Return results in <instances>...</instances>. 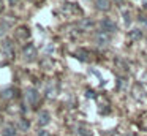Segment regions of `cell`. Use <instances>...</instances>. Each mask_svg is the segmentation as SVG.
<instances>
[{
    "label": "cell",
    "mask_w": 147,
    "mask_h": 136,
    "mask_svg": "<svg viewBox=\"0 0 147 136\" xmlns=\"http://www.w3.org/2000/svg\"><path fill=\"white\" fill-rule=\"evenodd\" d=\"M8 2H10V3H11V5H16V3H18V2H19V0H8Z\"/></svg>",
    "instance_id": "obj_19"
},
{
    "label": "cell",
    "mask_w": 147,
    "mask_h": 136,
    "mask_svg": "<svg viewBox=\"0 0 147 136\" xmlns=\"http://www.w3.org/2000/svg\"><path fill=\"white\" fill-rule=\"evenodd\" d=\"M3 11V5H2V0H0V13Z\"/></svg>",
    "instance_id": "obj_20"
},
{
    "label": "cell",
    "mask_w": 147,
    "mask_h": 136,
    "mask_svg": "<svg viewBox=\"0 0 147 136\" xmlns=\"http://www.w3.org/2000/svg\"><path fill=\"white\" fill-rule=\"evenodd\" d=\"M109 41H111V37H109V33H106V32H101V30H100L98 33L95 35V44H96L98 47L108 46Z\"/></svg>",
    "instance_id": "obj_2"
},
{
    "label": "cell",
    "mask_w": 147,
    "mask_h": 136,
    "mask_svg": "<svg viewBox=\"0 0 147 136\" xmlns=\"http://www.w3.org/2000/svg\"><path fill=\"white\" fill-rule=\"evenodd\" d=\"M141 22H142V24L147 27V19H146V16H142V18H141Z\"/></svg>",
    "instance_id": "obj_17"
},
{
    "label": "cell",
    "mask_w": 147,
    "mask_h": 136,
    "mask_svg": "<svg viewBox=\"0 0 147 136\" xmlns=\"http://www.w3.org/2000/svg\"><path fill=\"white\" fill-rule=\"evenodd\" d=\"M100 28H101V32H106V33H111V32L117 30V24H115L112 19L109 18H105L101 22H100Z\"/></svg>",
    "instance_id": "obj_3"
},
{
    "label": "cell",
    "mask_w": 147,
    "mask_h": 136,
    "mask_svg": "<svg viewBox=\"0 0 147 136\" xmlns=\"http://www.w3.org/2000/svg\"><path fill=\"white\" fill-rule=\"evenodd\" d=\"M30 35V32L27 30V27H22L18 30V38H21V40H24V38H27Z\"/></svg>",
    "instance_id": "obj_10"
},
{
    "label": "cell",
    "mask_w": 147,
    "mask_h": 136,
    "mask_svg": "<svg viewBox=\"0 0 147 136\" xmlns=\"http://www.w3.org/2000/svg\"><path fill=\"white\" fill-rule=\"evenodd\" d=\"M2 52L7 57H13L14 55V49H13V43L10 40H3L2 41Z\"/></svg>",
    "instance_id": "obj_5"
},
{
    "label": "cell",
    "mask_w": 147,
    "mask_h": 136,
    "mask_svg": "<svg viewBox=\"0 0 147 136\" xmlns=\"http://www.w3.org/2000/svg\"><path fill=\"white\" fill-rule=\"evenodd\" d=\"M13 89H7V90H3V97L5 98H13L14 97V93H13Z\"/></svg>",
    "instance_id": "obj_14"
},
{
    "label": "cell",
    "mask_w": 147,
    "mask_h": 136,
    "mask_svg": "<svg viewBox=\"0 0 147 136\" xmlns=\"http://www.w3.org/2000/svg\"><path fill=\"white\" fill-rule=\"evenodd\" d=\"M26 100H27V103H29L30 106H35V104L38 103V100H40L38 92H36L35 89L29 87V89L26 90Z\"/></svg>",
    "instance_id": "obj_4"
},
{
    "label": "cell",
    "mask_w": 147,
    "mask_h": 136,
    "mask_svg": "<svg viewBox=\"0 0 147 136\" xmlns=\"http://www.w3.org/2000/svg\"><path fill=\"white\" fill-rule=\"evenodd\" d=\"M46 92H48L49 97H54V93H55V84L54 82H49V84L46 85Z\"/></svg>",
    "instance_id": "obj_12"
},
{
    "label": "cell",
    "mask_w": 147,
    "mask_h": 136,
    "mask_svg": "<svg viewBox=\"0 0 147 136\" xmlns=\"http://www.w3.org/2000/svg\"><path fill=\"white\" fill-rule=\"evenodd\" d=\"M2 136H16V128L13 125H5L2 130Z\"/></svg>",
    "instance_id": "obj_8"
},
{
    "label": "cell",
    "mask_w": 147,
    "mask_h": 136,
    "mask_svg": "<svg viewBox=\"0 0 147 136\" xmlns=\"http://www.w3.org/2000/svg\"><path fill=\"white\" fill-rule=\"evenodd\" d=\"M123 136H134L133 133H127V135H123Z\"/></svg>",
    "instance_id": "obj_22"
},
{
    "label": "cell",
    "mask_w": 147,
    "mask_h": 136,
    "mask_svg": "<svg viewBox=\"0 0 147 136\" xmlns=\"http://www.w3.org/2000/svg\"><path fill=\"white\" fill-rule=\"evenodd\" d=\"M79 135L81 136H92V133H90L87 128H82V127H81V128H79Z\"/></svg>",
    "instance_id": "obj_15"
},
{
    "label": "cell",
    "mask_w": 147,
    "mask_h": 136,
    "mask_svg": "<svg viewBox=\"0 0 147 136\" xmlns=\"http://www.w3.org/2000/svg\"><path fill=\"white\" fill-rule=\"evenodd\" d=\"M38 136H49V135H48L46 131H43V130H41V131H38Z\"/></svg>",
    "instance_id": "obj_18"
},
{
    "label": "cell",
    "mask_w": 147,
    "mask_h": 136,
    "mask_svg": "<svg viewBox=\"0 0 147 136\" xmlns=\"http://www.w3.org/2000/svg\"><path fill=\"white\" fill-rule=\"evenodd\" d=\"M8 27H10V24H8V21H3V22H0V35H3L5 32L8 30Z\"/></svg>",
    "instance_id": "obj_13"
},
{
    "label": "cell",
    "mask_w": 147,
    "mask_h": 136,
    "mask_svg": "<svg viewBox=\"0 0 147 136\" xmlns=\"http://www.w3.org/2000/svg\"><path fill=\"white\" fill-rule=\"evenodd\" d=\"M18 127L21 128V131H27V130H29V122H27L26 119H19V122H18Z\"/></svg>",
    "instance_id": "obj_11"
},
{
    "label": "cell",
    "mask_w": 147,
    "mask_h": 136,
    "mask_svg": "<svg viewBox=\"0 0 147 136\" xmlns=\"http://www.w3.org/2000/svg\"><path fill=\"white\" fill-rule=\"evenodd\" d=\"M95 6L100 11H108V9L111 8V0H96Z\"/></svg>",
    "instance_id": "obj_7"
},
{
    "label": "cell",
    "mask_w": 147,
    "mask_h": 136,
    "mask_svg": "<svg viewBox=\"0 0 147 136\" xmlns=\"http://www.w3.org/2000/svg\"><path fill=\"white\" fill-rule=\"evenodd\" d=\"M144 127L147 128V117H146V120H144Z\"/></svg>",
    "instance_id": "obj_21"
},
{
    "label": "cell",
    "mask_w": 147,
    "mask_h": 136,
    "mask_svg": "<svg viewBox=\"0 0 147 136\" xmlns=\"http://www.w3.org/2000/svg\"><path fill=\"white\" fill-rule=\"evenodd\" d=\"M49 120H51V116H49L48 111H40V114H38V125L40 127H46L49 123Z\"/></svg>",
    "instance_id": "obj_6"
},
{
    "label": "cell",
    "mask_w": 147,
    "mask_h": 136,
    "mask_svg": "<svg viewBox=\"0 0 147 136\" xmlns=\"http://www.w3.org/2000/svg\"><path fill=\"white\" fill-rule=\"evenodd\" d=\"M90 25H92V21H89V19H84L81 22V27H90Z\"/></svg>",
    "instance_id": "obj_16"
},
{
    "label": "cell",
    "mask_w": 147,
    "mask_h": 136,
    "mask_svg": "<svg viewBox=\"0 0 147 136\" xmlns=\"http://www.w3.org/2000/svg\"><path fill=\"white\" fill-rule=\"evenodd\" d=\"M22 55H24V59L29 60V62H32V60L36 59V47L33 46V43H29L22 47Z\"/></svg>",
    "instance_id": "obj_1"
},
{
    "label": "cell",
    "mask_w": 147,
    "mask_h": 136,
    "mask_svg": "<svg viewBox=\"0 0 147 136\" xmlns=\"http://www.w3.org/2000/svg\"><path fill=\"white\" fill-rule=\"evenodd\" d=\"M130 38H131V40H134V41L141 40V38H142V32H141L139 28H134V30L130 32Z\"/></svg>",
    "instance_id": "obj_9"
}]
</instances>
